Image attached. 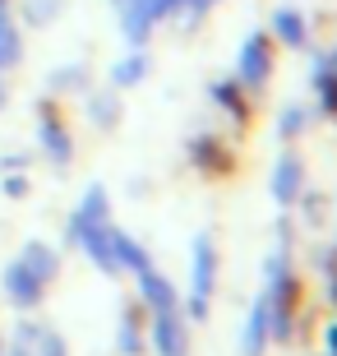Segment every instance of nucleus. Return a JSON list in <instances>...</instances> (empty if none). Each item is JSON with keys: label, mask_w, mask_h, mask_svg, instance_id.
I'll return each instance as SVG.
<instances>
[{"label": "nucleus", "mask_w": 337, "mask_h": 356, "mask_svg": "<svg viewBox=\"0 0 337 356\" xmlns=\"http://www.w3.org/2000/svg\"><path fill=\"white\" fill-rule=\"evenodd\" d=\"M60 10H65V0H24V19H28V24H38V28L51 24Z\"/></svg>", "instance_id": "obj_16"}, {"label": "nucleus", "mask_w": 337, "mask_h": 356, "mask_svg": "<svg viewBox=\"0 0 337 356\" xmlns=\"http://www.w3.org/2000/svg\"><path fill=\"white\" fill-rule=\"evenodd\" d=\"M0 5H5V0H0Z\"/></svg>", "instance_id": "obj_27"}, {"label": "nucleus", "mask_w": 337, "mask_h": 356, "mask_svg": "<svg viewBox=\"0 0 337 356\" xmlns=\"http://www.w3.org/2000/svg\"><path fill=\"white\" fill-rule=\"evenodd\" d=\"M268 329H272V310H268V296H263V301L254 305V315H249V333H245V352H249V356L263 352V338H268Z\"/></svg>", "instance_id": "obj_10"}, {"label": "nucleus", "mask_w": 337, "mask_h": 356, "mask_svg": "<svg viewBox=\"0 0 337 356\" xmlns=\"http://www.w3.org/2000/svg\"><path fill=\"white\" fill-rule=\"evenodd\" d=\"M111 5H116V10H120V5H125V0H111Z\"/></svg>", "instance_id": "obj_25"}, {"label": "nucleus", "mask_w": 337, "mask_h": 356, "mask_svg": "<svg viewBox=\"0 0 337 356\" xmlns=\"http://www.w3.org/2000/svg\"><path fill=\"white\" fill-rule=\"evenodd\" d=\"M300 158L296 153H286L282 162H277V172H272V199H277V204H291V199L300 195Z\"/></svg>", "instance_id": "obj_7"}, {"label": "nucleus", "mask_w": 337, "mask_h": 356, "mask_svg": "<svg viewBox=\"0 0 337 356\" xmlns=\"http://www.w3.org/2000/svg\"><path fill=\"white\" fill-rule=\"evenodd\" d=\"M79 241H83L88 259L102 268V273H116V254H111V232H106V222L102 227H83V232H79Z\"/></svg>", "instance_id": "obj_5"}, {"label": "nucleus", "mask_w": 337, "mask_h": 356, "mask_svg": "<svg viewBox=\"0 0 337 356\" xmlns=\"http://www.w3.org/2000/svg\"><path fill=\"white\" fill-rule=\"evenodd\" d=\"M19 56H24V47H19V33H14V24H5V19H0V70L14 65Z\"/></svg>", "instance_id": "obj_17"}, {"label": "nucleus", "mask_w": 337, "mask_h": 356, "mask_svg": "<svg viewBox=\"0 0 337 356\" xmlns=\"http://www.w3.org/2000/svg\"><path fill=\"white\" fill-rule=\"evenodd\" d=\"M111 254H116V268L130 264V268H148V254L139 250V241L120 236V232H111Z\"/></svg>", "instance_id": "obj_15"}, {"label": "nucleus", "mask_w": 337, "mask_h": 356, "mask_svg": "<svg viewBox=\"0 0 337 356\" xmlns=\"http://www.w3.org/2000/svg\"><path fill=\"white\" fill-rule=\"evenodd\" d=\"M185 0H148V10H153V19H171V14L181 10Z\"/></svg>", "instance_id": "obj_22"}, {"label": "nucleus", "mask_w": 337, "mask_h": 356, "mask_svg": "<svg viewBox=\"0 0 337 356\" xmlns=\"http://www.w3.org/2000/svg\"><path fill=\"white\" fill-rule=\"evenodd\" d=\"M300 125H305V111H300V106H286V111H282V125H277V130H282V134H296Z\"/></svg>", "instance_id": "obj_21"}, {"label": "nucleus", "mask_w": 337, "mask_h": 356, "mask_svg": "<svg viewBox=\"0 0 337 356\" xmlns=\"http://www.w3.org/2000/svg\"><path fill=\"white\" fill-rule=\"evenodd\" d=\"M272 70V56H268V38L263 33H249L245 47H240V60H236V74L249 83V88H259L263 79H268Z\"/></svg>", "instance_id": "obj_1"}, {"label": "nucleus", "mask_w": 337, "mask_h": 356, "mask_svg": "<svg viewBox=\"0 0 337 356\" xmlns=\"http://www.w3.org/2000/svg\"><path fill=\"white\" fill-rule=\"evenodd\" d=\"M213 277H217V254H213V241L199 236V241H195V315H199V319H204V310H208Z\"/></svg>", "instance_id": "obj_2"}, {"label": "nucleus", "mask_w": 337, "mask_h": 356, "mask_svg": "<svg viewBox=\"0 0 337 356\" xmlns=\"http://www.w3.org/2000/svg\"><path fill=\"white\" fill-rule=\"evenodd\" d=\"M328 343H333V347H337V324H333V333H328Z\"/></svg>", "instance_id": "obj_23"}, {"label": "nucleus", "mask_w": 337, "mask_h": 356, "mask_svg": "<svg viewBox=\"0 0 337 356\" xmlns=\"http://www.w3.org/2000/svg\"><path fill=\"white\" fill-rule=\"evenodd\" d=\"M213 97H217V102L227 106V111H236V116H240V111H245V106H240V92H236L231 83H217V88H213Z\"/></svg>", "instance_id": "obj_20"}, {"label": "nucleus", "mask_w": 337, "mask_h": 356, "mask_svg": "<svg viewBox=\"0 0 337 356\" xmlns=\"http://www.w3.org/2000/svg\"><path fill=\"white\" fill-rule=\"evenodd\" d=\"M19 264H24V268H33V273H38L42 282H47V277L56 273V250H47V245H38V241H33V245H24Z\"/></svg>", "instance_id": "obj_13"}, {"label": "nucleus", "mask_w": 337, "mask_h": 356, "mask_svg": "<svg viewBox=\"0 0 337 356\" xmlns=\"http://www.w3.org/2000/svg\"><path fill=\"white\" fill-rule=\"evenodd\" d=\"M153 10H148V0H125L120 5V33H125V42L130 47H143L148 42V33H153Z\"/></svg>", "instance_id": "obj_4"}, {"label": "nucleus", "mask_w": 337, "mask_h": 356, "mask_svg": "<svg viewBox=\"0 0 337 356\" xmlns=\"http://www.w3.org/2000/svg\"><path fill=\"white\" fill-rule=\"evenodd\" d=\"M153 343H157V352H162V356H185V333H181V324H176L171 310H157Z\"/></svg>", "instance_id": "obj_9"}, {"label": "nucleus", "mask_w": 337, "mask_h": 356, "mask_svg": "<svg viewBox=\"0 0 337 356\" xmlns=\"http://www.w3.org/2000/svg\"><path fill=\"white\" fill-rule=\"evenodd\" d=\"M0 106H5V83H0Z\"/></svg>", "instance_id": "obj_24"}, {"label": "nucleus", "mask_w": 337, "mask_h": 356, "mask_svg": "<svg viewBox=\"0 0 337 356\" xmlns=\"http://www.w3.org/2000/svg\"><path fill=\"white\" fill-rule=\"evenodd\" d=\"M272 33L286 42V47H305V19L296 10H277L272 14Z\"/></svg>", "instance_id": "obj_11"}, {"label": "nucleus", "mask_w": 337, "mask_h": 356, "mask_svg": "<svg viewBox=\"0 0 337 356\" xmlns=\"http://www.w3.org/2000/svg\"><path fill=\"white\" fill-rule=\"evenodd\" d=\"M83 83V65H60L51 74V88H79Z\"/></svg>", "instance_id": "obj_19"}, {"label": "nucleus", "mask_w": 337, "mask_h": 356, "mask_svg": "<svg viewBox=\"0 0 337 356\" xmlns=\"http://www.w3.org/2000/svg\"><path fill=\"white\" fill-rule=\"evenodd\" d=\"M143 74H148V60H143V56H125V60L111 65V83H116V88H134Z\"/></svg>", "instance_id": "obj_14"}, {"label": "nucleus", "mask_w": 337, "mask_h": 356, "mask_svg": "<svg viewBox=\"0 0 337 356\" xmlns=\"http://www.w3.org/2000/svg\"><path fill=\"white\" fill-rule=\"evenodd\" d=\"M42 287H47V282H42L33 268H24L19 259L5 268V296H10L14 305H38L42 301Z\"/></svg>", "instance_id": "obj_3"}, {"label": "nucleus", "mask_w": 337, "mask_h": 356, "mask_svg": "<svg viewBox=\"0 0 337 356\" xmlns=\"http://www.w3.org/2000/svg\"><path fill=\"white\" fill-rule=\"evenodd\" d=\"M139 277H143V296H148V305H153V310H171V305H176L167 277H157L153 268H139Z\"/></svg>", "instance_id": "obj_12"}, {"label": "nucleus", "mask_w": 337, "mask_h": 356, "mask_svg": "<svg viewBox=\"0 0 337 356\" xmlns=\"http://www.w3.org/2000/svg\"><path fill=\"white\" fill-rule=\"evenodd\" d=\"M0 19H5V5H0Z\"/></svg>", "instance_id": "obj_26"}, {"label": "nucleus", "mask_w": 337, "mask_h": 356, "mask_svg": "<svg viewBox=\"0 0 337 356\" xmlns=\"http://www.w3.org/2000/svg\"><path fill=\"white\" fill-rule=\"evenodd\" d=\"M38 134H42V148H47L60 167L74 158V144H69V134H65V125H60V116H51V111H47V116H42V125H38Z\"/></svg>", "instance_id": "obj_6"}, {"label": "nucleus", "mask_w": 337, "mask_h": 356, "mask_svg": "<svg viewBox=\"0 0 337 356\" xmlns=\"http://www.w3.org/2000/svg\"><path fill=\"white\" fill-rule=\"evenodd\" d=\"M88 111H92V120H97V125H102V130H111V125H116V97H92L88 102Z\"/></svg>", "instance_id": "obj_18"}, {"label": "nucleus", "mask_w": 337, "mask_h": 356, "mask_svg": "<svg viewBox=\"0 0 337 356\" xmlns=\"http://www.w3.org/2000/svg\"><path fill=\"white\" fill-rule=\"evenodd\" d=\"M106 222V190L102 185H88V195H83V204H79L74 222H69V232H83V227H102Z\"/></svg>", "instance_id": "obj_8"}]
</instances>
